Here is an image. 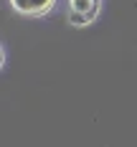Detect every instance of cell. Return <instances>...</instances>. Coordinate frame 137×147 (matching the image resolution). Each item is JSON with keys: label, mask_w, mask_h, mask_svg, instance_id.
<instances>
[{"label": "cell", "mask_w": 137, "mask_h": 147, "mask_svg": "<svg viewBox=\"0 0 137 147\" xmlns=\"http://www.w3.org/2000/svg\"><path fill=\"white\" fill-rule=\"evenodd\" d=\"M102 8V0H69V23L76 28H84L97 20Z\"/></svg>", "instance_id": "obj_1"}, {"label": "cell", "mask_w": 137, "mask_h": 147, "mask_svg": "<svg viewBox=\"0 0 137 147\" xmlns=\"http://www.w3.org/2000/svg\"><path fill=\"white\" fill-rule=\"evenodd\" d=\"M56 0H10V8L20 15H28V18H38L46 15L48 10H53Z\"/></svg>", "instance_id": "obj_2"}]
</instances>
